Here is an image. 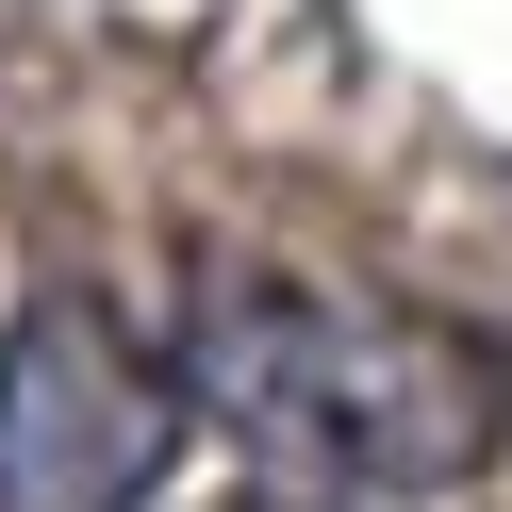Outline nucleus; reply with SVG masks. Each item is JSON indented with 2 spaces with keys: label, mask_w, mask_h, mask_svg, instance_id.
<instances>
[{
  "label": "nucleus",
  "mask_w": 512,
  "mask_h": 512,
  "mask_svg": "<svg viewBox=\"0 0 512 512\" xmlns=\"http://www.w3.org/2000/svg\"><path fill=\"white\" fill-rule=\"evenodd\" d=\"M182 397L331 496H446L512 430V380L479 331L413 298H347V281H281V265H215L182 298Z\"/></svg>",
  "instance_id": "nucleus-1"
},
{
  "label": "nucleus",
  "mask_w": 512,
  "mask_h": 512,
  "mask_svg": "<svg viewBox=\"0 0 512 512\" xmlns=\"http://www.w3.org/2000/svg\"><path fill=\"white\" fill-rule=\"evenodd\" d=\"M182 380L83 298H34L0 331V512H149L182 463Z\"/></svg>",
  "instance_id": "nucleus-2"
}]
</instances>
